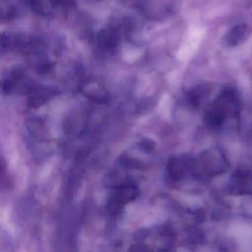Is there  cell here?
Returning <instances> with one entry per match:
<instances>
[{
  "label": "cell",
  "instance_id": "3957f363",
  "mask_svg": "<svg viewBox=\"0 0 252 252\" xmlns=\"http://www.w3.org/2000/svg\"><path fill=\"white\" fill-rule=\"evenodd\" d=\"M189 163L186 158H172L168 161L167 165V171L169 176L173 180H180L182 179L188 169H189Z\"/></svg>",
  "mask_w": 252,
  "mask_h": 252
},
{
  "label": "cell",
  "instance_id": "6da1fadb",
  "mask_svg": "<svg viewBox=\"0 0 252 252\" xmlns=\"http://www.w3.org/2000/svg\"><path fill=\"white\" fill-rule=\"evenodd\" d=\"M200 169L209 175L219 174L225 170V158L218 150H208L200 158Z\"/></svg>",
  "mask_w": 252,
  "mask_h": 252
},
{
  "label": "cell",
  "instance_id": "7a4b0ae2",
  "mask_svg": "<svg viewBox=\"0 0 252 252\" xmlns=\"http://www.w3.org/2000/svg\"><path fill=\"white\" fill-rule=\"evenodd\" d=\"M138 195L137 187L132 184H125L117 187L114 191L111 205L119 207L134 200Z\"/></svg>",
  "mask_w": 252,
  "mask_h": 252
},
{
  "label": "cell",
  "instance_id": "277c9868",
  "mask_svg": "<svg viewBox=\"0 0 252 252\" xmlns=\"http://www.w3.org/2000/svg\"><path fill=\"white\" fill-rule=\"evenodd\" d=\"M245 28L242 26H238L236 28H234L227 35L226 37V41L229 45H236L238 44L242 38H244L245 36Z\"/></svg>",
  "mask_w": 252,
  "mask_h": 252
}]
</instances>
